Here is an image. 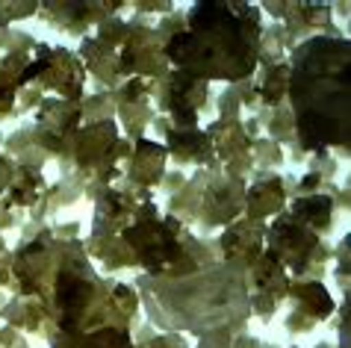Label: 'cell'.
I'll return each mask as SVG.
<instances>
[{"label": "cell", "instance_id": "obj_1", "mask_svg": "<svg viewBox=\"0 0 351 348\" xmlns=\"http://www.w3.org/2000/svg\"><path fill=\"white\" fill-rule=\"evenodd\" d=\"M260 56V12L251 3H195L165 60L195 80H245Z\"/></svg>", "mask_w": 351, "mask_h": 348}, {"label": "cell", "instance_id": "obj_2", "mask_svg": "<svg viewBox=\"0 0 351 348\" xmlns=\"http://www.w3.org/2000/svg\"><path fill=\"white\" fill-rule=\"evenodd\" d=\"M151 319L198 336L221 334L248 316V293L237 269H210L183 277H148L142 289Z\"/></svg>", "mask_w": 351, "mask_h": 348}, {"label": "cell", "instance_id": "obj_3", "mask_svg": "<svg viewBox=\"0 0 351 348\" xmlns=\"http://www.w3.org/2000/svg\"><path fill=\"white\" fill-rule=\"evenodd\" d=\"M53 348H133L128 334L119 327H106L97 334H80V331H65L53 340Z\"/></svg>", "mask_w": 351, "mask_h": 348}]
</instances>
